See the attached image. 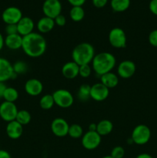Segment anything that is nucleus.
<instances>
[{
  "mask_svg": "<svg viewBox=\"0 0 157 158\" xmlns=\"http://www.w3.org/2000/svg\"><path fill=\"white\" fill-rule=\"evenodd\" d=\"M78 69L79 66L77 63L73 61L68 62L63 65L62 68V73L66 79L72 80L78 76Z\"/></svg>",
  "mask_w": 157,
  "mask_h": 158,
  "instance_id": "a211bd4d",
  "label": "nucleus"
},
{
  "mask_svg": "<svg viewBox=\"0 0 157 158\" xmlns=\"http://www.w3.org/2000/svg\"><path fill=\"white\" fill-rule=\"evenodd\" d=\"M56 106L61 108H69L73 104L74 98L72 94L67 89H59L52 94Z\"/></svg>",
  "mask_w": 157,
  "mask_h": 158,
  "instance_id": "39448f33",
  "label": "nucleus"
},
{
  "mask_svg": "<svg viewBox=\"0 0 157 158\" xmlns=\"http://www.w3.org/2000/svg\"><path fill=\"white\" fill-rule=\"evenodd\" d=\"M136 66L132 60H123L117 67V73L121 78L129 79L135 74Z\"/></svg>",
  "mask_w": 157,
  "mask_h": 158,
  "instance_id": "ddd939ff",
  "label": "nucleus"
},
{
  "mask_svg": "<svg viewBox=\"0 0 157 158\" xmlns=\"http://www.w3.org/2000/svg\"><path fill=\"white\" fill-rule=\"evenodd\" d=\"M91 63L94 72L101 77L107 73L112 72L115 66L116 59L110 52H103L95 55Z\"/></svg>",
  "mask_w": 157,
  "mask_h": 158,
  "instance_id": "f03ea898",
  "label": "nucleus"
},
{
  "mask_svg": "<svg viewBox=\"0 0 157 158\" xmlns=\"http://www.w3.org/2000/svg\"><path fill=\"white\" fill-rule=\"evenodd\" d=\"M111 8L115 12H123L130 6V0H111Z\"/></svg>",
  "mask_w": 157,
  "mask_h": 158,
  "instance_id": "5701e85b",
  "label": "nucleus"
},
{
  "mask_svg": "<svg viewBox=\"0 0 157 158\" xmlns=\"http://www.w3.org/2000/svg\"><path fill=\"white\" fill-rule=\"evenodd\" d=\"M149 43L151 46L157 47V29H154L149 33Z\"/></svg>",
  "mask_w": 157,
  "mask_h": 158,
  "instance_id": "473e14b6",
  "label": "nucleus"
},
{
  "mask_svg": "<svg viewBox=\"0 0 157 158\" xmlns=\"http://www.w3.org/2000/svg\"><path fill=\"white\" fill-rule=\"evenodd\" d=\"M6 35H13V34L18 33V29H17V24H9L6 25Z\"/></svg>",
  "mask_w": 157,
  "mask_h": 158,
  "instance_id": "72a5a7b5",
  "label": "nucleus"
},
{
  "mask_svg": "<svg viewBox=\"0 0 157 158\" xmlns=\"http://www.w3.org/2000/svg\"><path fill=\"white\" fill-rule=\"evenodd\" d=\"M22 38L19 34L8 35L5 38V46L11 50H17L22 49Z\"/></svg>",
  "mask_w": 157,
  "mask_h": 158,
  "instance_id": "6ab92c4d",
  "label": "nucleus"
},
{
  "mask_svg": "<svg viewBox=\"0 0 157 158\" xmlns=\"http://www.w3.org/2000/svg\"><path fill=\"white\" fill-rule=\"evenodd\" d=\"M54 21H55V24L56 25V26H60V27L64 26L66 24V17H65L63 15H62V14H60V15H58V16L55 17V18L54 19Z\"/></svg>",
  "mask_w": 157,
  "mask_h": 158,
  "instance_id": "f704fd0d",
  "label": "nucleus"
},
{
  "mask_svg": "<svg viewBox=\"0 0 157 158\" xmlns=\"http://www.w3.org/2000/svg\"><path fill=\"white\" fill-rule=\"evenodd\" d=\"M6 134L12 140H17L20 138L23 134V126L16 120L9 122L6 126Z\"/></svg>",
  "mask_w": 157,
  "mask_h": 158,
  "instance_id": "f3484780",
  "label": "nucleus"
},
{
  "mask_svg": "<svg viewBox=\"0 0 157 158\" xmlns=\"http://www.w3.org/2000/svg\"><path fill=\"white\" fill-rule=\"evenodd\" d=\"M92 4L95 7L99 8H103L104 6H106V5L107 4L108 0H92Z\"/></svg>",
  "mask_w": 157,
  "mask_h": 158,
  "instance_id": "e433bc0d",
  "label": "nucleus"
},
{
  "mask_svg": "<svg viewBox=\"0 0 157 158\" xmlns=\"http://www.w3.org/2000/svg\"><path fill=\"white\" fill-rule=\"evenodd\" d=\"M90 91H91V86L89 84H83L79 86L77 92V97L78 100L81 101H87L90 97Z\"/></svg>",
  "mask_w": 157,
  "mask_h": 158,
  "instance_id": "393cba45",
  "label": "nucleus"
},
{
  "mask_svg": "<svg viewBox=\"0 0 157 158\" xmlns=\"http://www.w3.org/2000/svg\"><path fill=\"white\" fill-rule=\"evenodd\" d=\"M18 111L15 103L4 101L0 104V117L7 123L15 120Z\"/></svg>",
  "mask_w": 157,
  "mask_h": 158,
  "instance_id": "0eeeda50",
  "label": "nucleus"
},
{
  "mask_svg": "<svg viewBox=\"0 0 157 158\" xmlns=\"http://www.w3.org/2000/svg\"><path fill=\"white\" fill-rule=\"evenodd\" d=\"M113 130V124L109 120H103L97 123L96 132L101 137L109 135Z\"/></svg>",
  "mask_w": 157,
  "mask_h": 158,
  "instance_id": "4be33fe9",
  "label": "nucleus"
},
{
  "mask_svg": "<svg viewBox=\"0 0 157 158\" xmlns=\"http://www.w3.org/2000/svg\"><path fill=\"white\" fill-rule=\"evenodd\" d=\"M102 137L96 131H88L82 137V145L89 151L95 150L99 146Z\"/></svg>",
  "mask_w": 157,
  "mask_h": 158,
  "instance_id": "6e6552de",
  "label": "nucleus"
},
{
  "mask_svg": "<svg viewBox=\"0 0 157 158\" xmlns=\"http://www.w3.org/2000/svg\"><path fill=\"white\" fill-rule=\"evenodd\" d=\"M68 135L73 139L80 138V137H82L83 136V127L80 125L77 124V123L69 125Z\"/></svg>",
  "mask_w": 157,
  "mask_h": 158,
  "instance_id": "c85d7f7f",
  "label": "nucleus"
},
{
  "mask_svg": "<svg viewBox=\"0 0 157 158\" xmlns=\"http://www.w3.org/2000/svg\"><path fill=\"white\" fill-rule=\"evenodd\" d=\"M136 158H153L150 154H146V153H143V154H140L137 156Z\"/></svg>",
  "mask_w": 157,
  "mask_h": 158,
  "instance_id": "37998d69",
  "label": "nucleus"
},
{
  "mask_svg": "<svg viewBox=\"0 0 157 158\" xmlns=\"http://www.w3.org/2000/svg\"><path fill=\"white\" fill-rule=\"evenodd\" d=\"M0 158H12L10 154L5 150H0Z\"/></svg>",
  "mask_w": 157,
  "mask_h": 158,
  "instance_id": "ea45409f",
  "label": "nucleus"
},
{
  "mask_svg": "<svg viewBox=\"0 0 157 158\" xmlns=\"http://www.w3.org/2000/svg\"><path fill=\"white\" fill-rule=\"evenodd\" d=\"M95 49L89 43H81L77 45L72 52V61L78 66L90 64L95 56Z\"/></svg>",
  "mask_w": 157,
  "mask_h": 158,
  "instance_id": "7ed1b4c3",
  "label": "nucleus"
},
{
  "mask_svg": "<svg viewBox=\"0 0 157 158\" xmlns=\"http://www.w3.org/2000/svg\"><path fill=\"white\" fill-rule=\"evenodd\" d=\"M55 21L52 19L44 16L40 19L36 24L37 29L41 33H47L52 31L55 27Z\"/></svg>",
  "mask_w": 157,
  "mask_h": 158,
  "instance_id": "aec40b11",
  "label": "nucleus"
},
{
  "mask_svg": "<svg viewBox=\"0 0 157 158\" xmlns=\"http://www.w3.org/2000/svg\"><path fill=\"white\" fill-rule=\"evenodd\" d=\"M109 41L111 46L116 49H123L126 47L127 39L124 30L119 27L111 29L109 33Z\"/></svg>",
  "mask_w": 157,
  "mask_h": 158,
  "instance_id": "423d86ee",
  "label": "nucleus"
},
{
  "mask_svg": "<svg viewBox=\"0 0 157 158\" xmlns=\"http://www.w3.org/2000/svg\"><path fill=\"white\" fill-rule=\"evenodd\" d=\"M132 141L137 145H144L149 141L151 138V131L145 124L137 125L133 129L131 135Z\"/></svg>",
  "mask_w": 157,
  "mask_h": 158,
  "instance_id": "20e7f679",
  "label": "nucleus"
},
{
  "mask_svg": "<svg viewBox=\"0 0 157 158\" xmlns=\"http://www.w3.org/2000/svg\"><path fill=\"white\" fill-rule=\"evenodd\" d=\"M42 12L45 16L54 19L61 14V2L59 0H45L42 5Z\"/></svg>",
  "mask_w": 157,
  "mask_h": 158,
  "instance_id": "1a4fd4ad",
  "label": "nucleus"
},
{
  "mask_svg": "<svg viewBox=\"0 0 157 158\" xmlns=\"http://www.w3.org/2000/svg\"><path fill=\"white\" fill-rule=\"evenodd\" d=\"M125 155L124 148L121 146H116L113 148V149L111 151L110 156L112 158H123Z\"/></svg>",
  "mask_w": 157,
  "mask_h": 158,
  "instance_id": "2f4dec72",
  "label": "nucleus"
},
{
  "mask_svg": "<svg viewBox=\"0 0 157 158\" xmlns=\"http://www.w3.org/2000/svg\"><path fill=\"white\" fill-rule=\"evenodd\" d=\"M22 17V11L15 6H9L6 8L2 14V21L6 25L17 24Z\"/></svg>",
  "mask_w": 157,
  "mask_h": 158,
  "instance_id": "9d476101",
  "label": "nucleus"
},
{
  "mask_svg": "<svg viewBox=\"0 0 157 158\" xmlns=\"http://www.w3.org/2000/svg\"><path fill=\"white\" fill-rule=\"evenodd\" d=\"M5 46V38L3 37V35H2V33L0 32V51L3 49Z\"/></svg>",
  "mask_w": 157,
  "mask_h": 158,
  "instance_id": "a19ab883",
  "label": "nucleus"
},
{
  "mask_svg": "<svg viewBox=\"0 0 157 158\" xmlns=\"http://www.w3.org/2000/svg\"><path fill=\"white\" fill-rule=\"evenodd\" d=\"M91 73H92V66H90L89 64L79 66L78 75L83 78H88L91 75Z\"/></svg>",
  "mask_w": 157,
  "mask_h": 158,
  "instance_id": "7c9ffc66",
  "label": "nucleus"
},
{
  "mask_svg": "<svg viewBox=\"0 0 157 158\" xmlns=\"http://www.w3.org/2000/svg\"><path fill=\"white\" fill-rule=\"evenodd\" d=\"M86 0H68L69 4L72 6H83Z\"/></svg>",
  "mask_w": 157,
  "mask_h": 158,
  "instance_id": "4c0bfd02",
  "label": "nucleus"
},
{
  "mask_svg": "<svg viewBox=\"0 0 157 158\" xmlns=\"http://www.w3.org/2000/svg\"><path fill=\"white\" fill-rule=\"evenodd\" d=\"M109 95V89L102 83H97L91 86L90 97L97 102L106 100Z\"/></svg>",
  "mask_w": 157,
  "mask_h": 158,
  "instance_id": "f8f14e48",
  "label": "nucleus"
},
{
  "mask_svg": "<svg viewBox=\"0 0 157 158\" xmlns=\"http://www.w3.org/2000/svg\"><path fill=\"white\" fill-rule=\"evenodd\" d=\"M3 99L5 101L15 103L18 98V92L16 89L13 87H6L3 94Z\"/></svg>",
  "mask_w": 157,
  "mask_h": 158,
  "instance_id": "bb28decb",
  "label": "nucleus"
},
{
  "mask_svg": "<svg viewBox=\"0 0 157 158\" xmlns=\"http://www.w3.org/2000/svg\"><path fill=\"white\" fill-rule=\"evenodd\" d=\"M149 8L150 12L155 15H157V0H151Z\"/></svg>",
  "mask_w": 157,
  "mask_h": 158,
  "instance_id": "c9c22d12",
  "label": "nucleus"
},
{
  "mask_svg": "<svg viewBox=\"0 0 157 158\" xmlns=\"http://www.w3.org/2000/svg\"><path fill=\"white\" fill-rule=\"evenodd\" d=\"M69 16L74 22L82 21L85 17V11L83 6H72L69 12Z\"/></svg>",
  "mask_w": 157,
  "mask_h": 158,
  "instance_id": "b1692460",
  "label": "nucleus"
},
{
  "mask_svg": "<svg viewBox=\"0 0 157 158\" xmlns=\"http://www.w3.org/2000/svg\"><path fill=\"white\" fill-rule=\"evenodd\" d=\"M13 74V68L10 62L6 59L0 57V82L5 83L12 80Z\"/></svg>",
  "mask_w": 157,
  "mask_h": 158,
  "instance_id": "2eb2a0df",
  "label": "nucleus"
},
{
  "mask_svg": "<svg viewBox=\"0 0 157 158\" xmlns=\"http://www.w3.org/2000/svg\"><path fill=\"white\" fill-rule=\"evenodd\" d=\"M43 90V84L38 79L32 78L27 80L25 83V91L32 97L40 95Z\"/></svg>",
  "mask_w": 157,
  "mask_h": 158,
  "instance_id": "4468645a",
  "label": "nucleus"
},
{
  "mask_svg": "<svg viewBox=\"0 0 157 158\" xmlns=\"http://www.w3.org/2000/svg\"><path fill=\"white\" fill-rule=\"evenodd\" d=\"M55 105L53 97L52 94H46L42 96L39 100V106L42 109L45 110H49L52 109V106Z\"/></svg>",
  "mask_w": 157,
  "mask_h": 158,
  "instance_id": "a878e982",
  "label": "nucleus"
},
{
  "mask_svg": "<svg viewBox=\"0 0 157 158\" xmlns=\"http://www.w3.org/2000/svg\"><path fill=\"white\" fill-rule=\"evenodd\" d=\"M31 119H32V117L29 111L26 110H21L18 111L15 120L22 126H25L30 123Z\"/></svg>",
  "mask_w": 157,
  "mask_h": 158,
  "instance_id": "cd10ccee",
  "label": "nucleus"
},
{
  "mask_svg": "<svg viewBox=\"0 0 157 158\" xmlns=\"http://www.w3.org/2000/svg\"><path fill=\"white\" fill-rule=\"evenodd\" d=\"M6 85L5 84V83L2 82H0V99H2L3 97V94H4L5 90L6 89Z\"/></svg>",
  "mask_w": 157,
  "mask_h": 158,
  "instance_id": "58836bf2",
  "label": "nucleus"
},
{
  "mask_svg": "<svg viewBox=\"0 0 157 158\" xmlns=\"http://www.w3.org/2000/svg\"><path fill=\"white\" fill-rule=\"evenodd\" d=\"M100 83L109 89L115 87L119 83V77L115 73L112 72L107 73L100 77Z\"/></svg>",
  "mask_w": 157,
  "mask_h": 158,
  "instance_id": "412c9836",
  "label": "nucleus"
},
{
  "mask_svg": "<svg viewBox=\"0 0 157 158\" xmlns=\"http://www.w3.org/2000/svg\"><path fill=\"white\" fill-rule=\"evenodd\" d=\"M96 129H97V123H92L91 124H89V131H96Z\"/></svg>",
  "mask_w": 157,
  "mask_h": 158,
  "instance_id": "79ce46f5",
  "label": "nucleus"
},
{
  "mask_svg": "<svg viewBox=\"0 0 157 158\" xmlns=\"http://www.w3.org/2000/svg\"><path fill=\"white\" fill-rule=\"evenodd\" d=\"M12 68H13L14 73H16L17 75L26 73V71H27L28 69L27 64H26L25 62L21 61V60H18V61L15 62V63L12 65Z\"/></svg>",
  "mask_w": 157,
  "mask_h": 158,
  "instance_id": "c756f323",
  "label": "nucleus"
},
{
  "mask_svg": "<svg viewBox=\"0 0 157 158\" xmlns=\"http://www.w3.org/2000/svg\"><path fill=\"white\" fill-rule=\"evenodd\" d=\"M69 125L63 118H55L51 123V131L52 134L58 137H64L68 135Z\"/></svg>",
  "mask_w": 157,
  "mask_h": 158,
  "instance_id": "9b49d317",
  "label": "nucleus"
},
{
  "mask_svg": "<svg viewBox=\"0 0 157 158\" xmlns=\"http://www.w3.org/2000/svg\"><path fill=\"white\" fill-rule=\"evenodd\" d=\"M34 28H35V23L33 20L28 16H23L17 23L18 33L22 37L33 32Z\"/></svg>",
  "mask_w": 157,
  "mask_h": 158,
  "instance_id": "dca6fc26",
  "label": "nucleus"
},
{
  "mask_svg": "<svg viewBox=\"0 0 157 158\" xmlns=\"http://www.w3.org/2000/svg\"><path fill=\"white\" fill-rule=\"evenodd\" d=\"M102 158H112V157H111L110 155H108V156H105V157H102Z\"/></svg>",
  "mask_w": 157,
  "mask_h": 158,
  "instance_id": "c03bdc74",
  "label": "nucleus"
},
{
  "mask_svg": "<svg viewBox=\"0 0 157 158\" xmlns=\"http://www.w3.org/2000/svg\"><path fill=\"white\" fill-rule=\"evenodd\" d=\"M47 48L46 40L38 32H32L23 36L22 49L23 52L29 57L38 58L46 52Z\"/></svg>",
  "mask_w": 157,
  "mask_h": 158,
  "instance_id": "f257e3e1",
  "label": "nucleus"
}]
</instances>
